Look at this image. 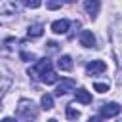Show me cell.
I'll return each instance as SVG.
<instances>
[{"label": "cell", "mask_w": 122, "mask_h": 122, "mask_svg": "<svg viewBox=\"0 0 122 122\" xmlns=\"http://www.w3.org/2000/svg\"><path fill=\"white\" fill-rule=\"evenodd\" d=\"M74 86H76V82H74L72 78H63V80H61V84H59V86H57V90H55V95H59V97H61V95H65L69 90H72Z\"/></svg>", "instance_id": "cell-4"}, {"label": "cell", "mask_w": 122, "mask_h": 122, "mask_svg": "<svg viewBox=\"0 0 122 122\" xmlns=\"http://www.w3.org/2000/svg\"><path fill=\"white\" fill-rule=\"evenodd\" d=\"M42 109H46V111H51L53 109V97L50 93H44L42 95Z\"/></svg>", "instance_id": "cell-12"}, {"label": "cell", "mask_w": 122, "mask_h": 122, "mask_svg": "<svg viewBox=\"0 0 122 122\" xmlns=\"http://www.w3.org/2000/svg\"><path fill=\"white\" fill-rule=\"evenodd\" d=\"M107 71V65L101 61V59H95V61H90L88 65H86V72L90 74V76H95V74H101V72H105Z\"/></svg>", "instance_id": "cell-2"}, {"label": "cell", "mask_w": 122, "mask_h": 122, "mask_svg": "<svg viewBox=\"0 0 122 122\" xmlns=\"http://www.w3.org/2000/svg\"><path fill=\"white\" fill-rule=\"evenodd\" d=\"M2 122H17V120H15V118H10V116H8V118H4Z\"/></svg>", "instance_id": "cell-19"}, {"label": "cell", "mask_w": 122, "mask_h": 122, "mask_svg": "<svg viewBox=\"0 0 122 122\" xmlns=\"http://www.w3.org/2000/svg\"><path fill=\"white\" fill-rule=\"evenodd\" d=\"M99 2L97 0H93V2H84V10L90 13V15H97V11H99Z\"/></svg>", "instance_id": "cell-11"}, {"label": "cell", "mask_w": 122, "mask_h": 122, "mask_svg": "<svg viewBox=\"0 0 122 122\" xmlns=\"http://www.w3.org/2000/svg\"><path fill=\"white\" fill-rule=\"evenodd\" d=\"M88 122H103V118H99V116H92Z\"/></svg>", "instance_id": "cell-18"}, {"label": "cell", "mask_w": 122, "mask_h": 122, "mask_svg": "<svg viewBox=\"0 0 122 122\" xmlns=\"http://www.w3.org/2000/svg\"><path fill=\"white\" fill-rule=\"evenodd\" d=\"M17 114L25 120V122H32L38 114V111L34 109V103L29 101V99H21L19 101V107H17Z\"/></svg>", "instance_id": "cell-1"}, {"label": "cell", "mask_w": 122, "mask_h": 122, "mask_svg": "<svg viewBox=\"0 0 122 122\" xmlns=\"http://www.w3.org/2000/svg\"><path fill=\"white\" fill-rule=\"evenodd\" d=\"M57 67H59L61 71H71V69H72V59H71V55H61V57L57 59Z\"/></svg>", "instance_id": "cell-8"}, {"label": "cell", "mask_w": 122, "mask_h": 122, "mask_svg": "<svg viewBox=\"0 0 122 122\" xmlns=\"http://www.w3.org/2000/svg\"><path fill=\"white\" fill-rule=\"evenodd\" d=\"M42 32H44V27H42L40 23H36V25H30V27H29V30H27L29 38H38V36H42Z\"/></svg>", "instance_id": "cell-9"}, {"label": "cell", "mask_w": 122, "mask_h": 122, "mask_svg": "<svg viewBox=\"0 0 122 122\" xmlns=\"http://www.w3.org/2000/svg\"><path fill=\"white\" fill-rule=\"evenodd\" d=\"M120 105L118 103H105L103 107H101V116H105V118H111V116H116L118 112H120Z\"/></svg>", "instance_id": "cell-3"}, {"label": "cell", "mask_w": 122, "mask_h": 122, "mask_svg": "<svg viewBox=\"0 0 122 122\" xmlns=\"http://www.w3.org/2000/svg\"><path fill=\"white\" fill-rule=\"evenodd\" d=\"M78 116H80V112H78L72 105H69V107H67V118H69V120H76Z\"/></svg>", "instance_id": "cell-13"}, {"label": "cell", "mask_w": 122, "mask_h": 122, "mask_svg": "<svg viewBox=\"0 0 122 122\" xmlns=\"http://www.w3.org/2000/svg\"><path fill=\"white\" fill-rule=\"evenodd\" d=\"M69 27H71V21L69 19H59V21H53L51 23V30L55 34H65L69 30Z\"/></svg>", "instance_id": "cell-5"}, {"label": "cell", "mask_w": 122, "mask_h": 122, "mask_svg": "<svg viewBox=\"0 0 122 122\" xmlns=\"http://www.w3.org/2000/svg\"><path fill=\"white\" fill-rule=\"evenodd\" d=\"M46 8H50V10H57V8H61V2H48Z\"/></svg>", "instance_id": "cell-16"}, {"label": "cell", "mask_w": 122, "mask_h": 122, "mask_svg": "<svg viewBox=\"0 0 122 122\" xmlns=\"http://www.w3.org/2000/svg\"><path fill=\"white\" fill-rule=\"evenodd\" d=\"M78 40H80V44H82L84 48H93V46H95V36H93L92 30H82Z\"/></svg>", "instance_id": "cell-6"}, {"label": "cell", "mask_w": 122, "mask_h": 122, "mask_svg": "<svg viewBox=\"0 0 122 122\" xmlns=\"http://www.w3.org/2000/svg\"><path fill=\"white\" fill-rule=\"evenodd\" d=\"M57 78H59V76L55 74V71H53V69H51V71H48V72H44V74L40 76V80H42L44 84H55V82H57Z\"/></svg>", "instance_id": "cell-10"}, {"label": "cell", "mask_w": 122, "mask_h": 122, "mask_svg": "<svg viewBox=\"0 0 122 122\" xmlns=\"http://www.w3.org/2000/svg\"><path fill=\"white\" fill-rule=\"evenodd\" d=\"M118 122H122V120H118Z\"/></svg>", "instance_id": "cell-22"}, {"label": "cell", "mask_w": 122, "mask_h": 122, "mask_svg": "<svg viewBox=\"0 0 122 122\" xmlns=\"http://www.w3.org/2000/svg\"><path fill=\"white\" fill-rule=\"evenodd\" d=\"M25 6H27V8H40L42 4H40V2H25Z\"/></svg>", "instance_id": "cell-17"}, {"label": "cell", "mask_w": 122, "mask_h": 122, "mask_svg": "<svg viewBox=\"0 0 122 122\" xmlns=\"http://www.w3.org/2000/svg\"><path fill=\"white\" fill-rule=\"evenodd\" d=\"M93 88H95V92H99V93L109 92V84H105V82H95V84H93Z\"/></svg>", "instance_id": "cell-14"}, {"label": "cell", "mask_w": 122, "mask_h": 122, "mask_svg": "<svg viewBox=\"0 0 122 122\" xmlns=\"http://www.w3.org/2000/svg\"><path fill=\"white\" fill-rule=\"evenodd\" d=\"M21 59H25V61H32V59H34V55H32V53H29V51H21Z\"/></svg>", "instance_id": "cell-15"}, {"label": "cell", "mask_w": 122, "mask_h": 122, "mask_svg": "<svg viewBox=\"0 0 122 122\" xmlns=\"http://www.w3.org/2000/svg\"><path fill=\"white\" fill-rule=\"evenodd\" d=\"M48 122H57V120H53V118H51V120H48Z\"/></svg>", "instance_id": "cell-20"}, {"label": "cell", "mask_w": 122, "mask_h": 122, "mask_svg": "<svg viewBox=\"0 0 122 122\" xmlns=\"http://www.w3.org/2000/svg\"><path fill=\"white\" fill-rule=\"evenodd\" d=\"M0 109H2V103H0Z\"/></svg>", "instance_id": "cell-21"}, {"label": "cell", "mask_w": 122, "mask_h": 122, "mask_svg": "<svg viewBox=\"0 0 122 122\" xmlns=\"http://www.w3.org/2000/svg\"><path fill=\"white\" fill-rule=\"evenodd\" d=\"M74 97H76V101H80V103H84V105H90V103H92V93H90L86 88H78V90L74 92Z\"/></svg>", "instance_id": "cell-7"}]
</instances>
